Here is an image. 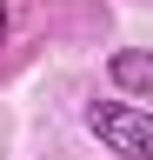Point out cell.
Wrapping results in <instances>:
<instances>
[{
  "mask_svg": "<svg viewBox=\"0 0 153 160\" xmlns=\"http://www.w3.org/2000/svg\"><path fill=\"white\" fill-rule=\"evenodd\" d=\"M87 127H93V140H100L107 153L153 160V120H146V107H133V100H93V107H87Z\"/></svg>",
  "mask_w": 153,
  "mask_h": 160,
  "instance_id": "1",
  "label": "cell"
},
{
  "mask_svg": "<svg viewBox=\"0 0 153 160\" xmlns=\"http://www.w3.org/2000/svg\"><path fill=\"white\" fill-rule=\"evenodd\" d=\"M107 73H113V87H127V93H153V53L146 47H120L107 60Z\"/></svg>",
  "mask_w": 153,
  "mask_h": 160,
  "instance_id": "2",
  "label": "cell"
},
{
  "mask_svg": "<svg viewBox=\"0 0 153 160\" xmlns=\"http://www.w3.org/2000/svg\"><path fill=\"white\" fill-rule=\"evenodd\" d=\"M0 40H7V0H0Z\"/></svg>",
  "mask_w": 153,
  "mask_h": 160,
  "instance_id": "3",
  "label": "cell"
}]
</instances>
